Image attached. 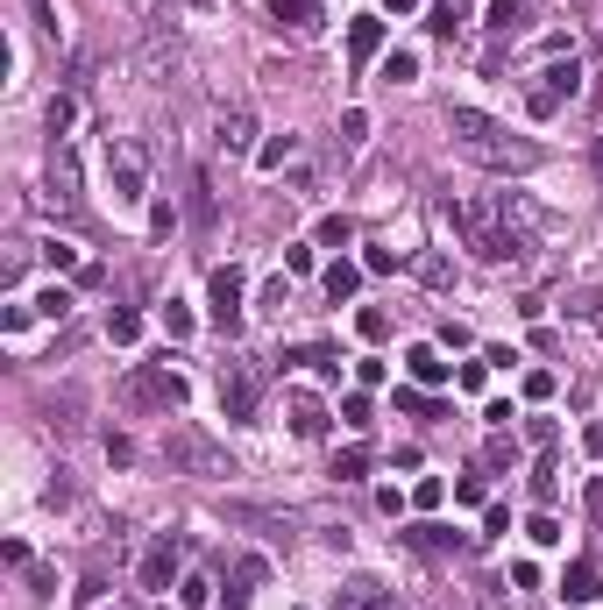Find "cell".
Instances as JSON below:
<instances>
[{"label": "cell", "instance_id": "1", "mask_svg": "<svg viewBox=\"0 0 603 610\" xmlns=\"http://www.w3.org/2000/svg\"><path fill=\"white\" fill-rule=\"evenodd\" d=\"M447 135H455V149L469 164H483V171H533L547 149L540 142H525V135H511L504 121H490V114H476V107H447Z\"/></svg>", "mask_w": 603, "mask_h": 610}, {"label": "cell", "instance_id": "2", "mask_svg": "<svg viewBox=\"0 0 603 610\" xmlns=\"http://www.w3.org/2000/svg\"><path fill=\"white\" fill-rule=\"evenodd\" d=\"M164 462H171V476H199V483L235 476L228 447H220L206 426H192V419H171V426H164Z\"/></svg>", "mask_w": 603, "mask_h": 610}, {"label": "cell", "instance_id": "3", "mask_svg": "<svg viewBox=\"0 0 603 610\" xmlns=\"http://www.w3.org/2000/svg\"><path fill=\"white\" fill-rule=\"evenodd\" d=\"M447 220L462 227V242L483 256V263H511V256H525V242L511 235V227L497 220V199H476V206H447Z\"/></svg>", "mask_w": 603, "mask_h": 610}, {"label": "cell", "instance_id": "4", "mask_svg": "<svg viewBox=\"0 0 603 610\" xmlns=\"http://www.w3.org/2000/svg\"><path fill=\"white\" fill-rule=\"evenodd\" d=\"M128 405H142V412H178V405H185V376H178L171 362H142V369L128 376Z\"/></svg>", "mask_w": 603, "mask_h": 610}, {"label": "cell", "instance_id": "5", "mask_svg": "<svg viewBox=\"0 0 603 610\" xmlns=\"http://www.w3.org/2000/svg\"><path fill=\"white\" fill-rule=\"evenodd\" d=\"M256 405H263V369L249 355H228V362H220V412H228V419H256Z\"/></svg>", "mask_w": 603, "mask_h": 610}, {"label": "cell", "instance_id": "6", "mask_svg": "<svg viewBox=\"0 0 603 610\" xmlns=\"http://www.w3.org/2000/svg\"><path fill=\"white\" fill-rule=\"evenodd\" d=\"M575 86H582V71H575V57H554L547 71H540V86L533 93H525V114H533V121H554L568 100H575Z\"/></svg>", "mask_w": 603, "mask_h": 610}, {"label": "cell", "instance_id": "7", "mask_svg": "<svg viewBox=\"0 0 603 610\" xmlns=\"http://www.w3.org/2000/svg\"><path fill=\"white\" fill-rule=\"evenodd\" d=\"M185 540H178V532H157V540H149V554H142V568H135V582L149 589V596H164V589H178L185 575Z\"/></svg>", "mask_w": 603, "mask_h": 610}, {"label": "cell", "instance_id": "8", "mask_svg": "<svg viewBox=\"0 0 603 610\" xmlns=\"http://www.w3.org/2000/svg\"><path fill=\"white\" fill-rule=\"evenodd\" d=\"M490 199H497V220L511 227L518 242H540V235H554V227H561V220H554L547 206H533L525 192H490Z\"/></svg>", "mask_w": 603, "mask_h": 610}, {"label": "cell", "instance_id": "9", "mask_svg": "<svg viewBox=\"0 0 603 610\" xmlns=\"http://www.w3.org/2000/svg\"><path fill=\"white\" fill-rule=\"evenodd\" d=\"M206 313H213L220 334L242 327V270H213V277H206Z\"/></svg>", "mask_w": 603, "mask_h": 610}, {"label": "cell", "instance_id": "10", "mask_svg": "<svg viewBox=\"0 0 603 610\" xmlns=\"http://www.w3.org/2000/svg\"><path fill=\"white\" fill-rule=\"evenodd\" d=\"M43 199H50L57 213H71V206H79V157H71L64 142L50 149V178H43Z\"/></svg>", "mask_w": 603, "mask_h": 610}, {"label": "cell", "instance_id": "11", "mask_svg": "<svg viewBox=\"0 0 603 610\" xmlns=\"http://www.w3.org/2000/svg\"><path fill=\"white\" fill-rule=\"evenodd\" d=\"M334 610H398V596H391L384 582L355 575V582H341V589H334Z\"/></svg>", "mask_w": 603, "mask_h": 610}, {"label": "cell", "instance_id": "12", "mask_svg": "<svg viewBox=\"0 0 603 610\" xmlns=\"http://www.w3.org/2000/svg\"><path fill=\"white\" fill-rule=\"evenodd\" d=\"M596 596H603V561H568L561 603H596Z\"/></svg>", "mask_w": 603, "mask_h": 610}, {"label": "cell", "instance_id": "13", "mask_svg": "<svg viewBox=\"0 0 603 610\" xmlns=\"http://www.w3.org/2000/svg\"><path fill=\"white\" fill-rule=\"evenodd\" d=\"M405 547H419V554H462V532L440 525V518H419V525L405 532Z\"/></svg>", "mask_w": 603, "mask_h": 610}, {"label": "cell", "instance_id": "14", "mask_svg": "<svg viewBox=\"0 0 603 610\" xmlns=\"http://www.w3.org/2000/svg\"><path fill=\"white\" fill-rule=\"evenodd\" d=\"M249 142H256V114H249V107H220V149L242 157Z\"/></svg>", "mask_w": 603, "mask_h": 610}, {"label": "cell", "instance_id": "15", "mask_svg": "<svg viewBox=\"0 0 603 610\" xmlns=\"http://www.w3.org/2000/svg\"><path fill=\"white\" fill-rule=\"evenodd\" d=\"M228 582H235V589H228V603H235V610H242V603H249V596H256V589H263V582H270V561H263V554H242V561H235V575H228Z\"/></svg>", "mask_w": 603, "mask_h": 610}, {"label": "cell", "instance_id": "16", "mask_svg": "<svg viewBox=\"0 0 603 610\" xmlns=\"http://www.w3.org/2000/svg\"><path fill=\"white\" fill-rule=\"evenodd\" d=\"M561 313H568L575 327H589V334L603 341V291H589V284H582V291H568V298H561Z\"/></svg>", "mask_w": 603, "mask_h": 610}, {"label": "cell", "instance_id": "17", "mask_svg": "<svg viewBox=\"0 0 603 610\" xmlns=\"http://www.w3.org/2000/svg\"><path fill=\"white\" fill-rule=\"evenodd\" d=\"M533 29V0H490V36H525Z\"/></svg>", "mask_w": 603, "mask_h": 610}, {"label": "cell", "instance_id": "18", "mask_svg": "<svg viewBox=\"0 0 603 610\" xmlns=\"http://www.w3.org/2000/svg\"><path fill=\"white\" fill-rule=\"evenodd\" d=\"M376 50H384V22H376V15H355V22H348V57L369 64Z\"/></svg>", "mask_w": 603, "mask_h": 610}, {"label": "cell", "instance_id": "19", "mask_svg": "<svg viewBox=\"0 0 603 610\" xmlns=\"http://www.w3.org/2000/svg\"><path fill=\"white\" fill-rule=\"evenodd\" d=\"M114 199L121 206L142 199V157H135V149H114Z\"/></svg>", "mask_w": 603, "mask_h": 610}, {"label": "cell", "instance_id": "20", "mask_svg": "<svg viewBox=\"0 0 603 610\" xmlns=\"http://www.w3.org/2000/svg\"><path fill=\"white\" fill-rule=\"evenodd\" d=\"M291 433L298 440H320L327 433V405L320 398H291Z\"/></svg>", "mask_w": 603, "mask_h": 610}, {"label": "cell", "instance_id": "21", "mask_svg": "<svg viewBox=\"0 0 603 610\" xmlns=\"http://www.w3.org/2000/svg\"><path fill=\"white\" fill-rule=\"evenodd\" d=\"M320 284H327V298H334V305H341V298H355V284H362V263H348V256H334V263H327V277H320Z\"/></svg>", "mask_w": 603, "mask_h": 610}, {"label": "cell", "instance_id": "22", "mask_svg": "<svg viewBox=\"0 0 603 610\" xmlns=\"http://www.w3.org/2000/svg\"><path fill=\"white\" fill-rule=\"evenodd\" d=\"M412 277H419V284H426V291H447V284H455V263H447V256H440V249H426V256H419V263H412Z\"/></svg>", "mask_w": 603, "mask_h": 610}, {"label": "cell", "instance_id": "23", "mask_svg": "<svg viewBox=\"0 0 603 610\" xmlns=\"http://www.w3.org/2000/svg\"><path fill=\"white\" fill-rule=\"evenodd\" d=\"M270 15L291 29H320V0H270Z\"/></svg>", "mask_w": 603, "mask_h": 610}, {"label": "cell", "instance_id": "24", "mask_svg": "<svg viewBox=\"0 0 603 610\" xmlns=\"http://www.w3.org/2000/svg\"><path fill=\"white\" fill-rule=\"evenodd\" d=\"M405 362H412V384H426V391H433V384H447V362H440L433 348H412Z\"/></svg>", "mask_w": 603, "mask_h": 610}, {"label": "cell", "instance_id": "25", "mask_svg": "<svg viewBox=\"0 0 603 610\" xmlns=\"http://www.w3.org/2000/svg\"><path fill=\"white\" fill-rule=\"evenodd\" d=\"M462 15H469V0H433V22H426V29H433V36H455Z\"/></svg>", "mask_w": 603, "mask_h": 610}, {"label": "cell", "instance_id": "26", "mask_svg": "<svg viewBox=\"0 0 603 610\" xmlns=\"http://www.w3.org/2000/svg\"><path fill=\"white\" fill-rule=\"evenodd\" d=\"M213 213H220V206H213V178H206V171H192V220H199V227H213Z\"/></svg>", "mask_w": 603, "mask_h": 610}, {"label": "cell", "instance_id": "27", "mask_svg": "<svg viewBox=\"0 0 603 610\" xmlns=\"http://www.w3.org/2000/svg\"><path fill=\"white\" fill-rule=\"evenodd\" d=\"M334 476H341V483H355V476H369V447H362V440L334 454Z\"/></svg>", "mask_w": 603, "mask_h": 610}, {"label": "cell", "instance_id": "28", "mask_svg": "<svg viewBox=\"0 0 603 610\" xmlns=\"http://www.w3.org/2000/svg\"><path fill=\"white\" fill-rule=\"evenodd\" d=\"M554 490H561V469H554V454H540V462H533V497L554 504Z\"/></svg>", "mask_w": 603, "mask_h": 610}, {"label": "cell", "instance_id": "29", "mask_svg": "<svg viewBox=\"0 0 603 610\" xmlns=\"http://www.w3.org/2000/svg\"><path fill=\"white\" fill-rule=\"evenodd\" d=\"M178 603H185V610H206V603H213V582H206V575H185V582H178Z\"/></svg>", "mask_w": 603, "mask_h": 610}, {"label": "cell", "instance_id": "30", "mask_svg": "<svg viewBox=\"0 0 603 610\" xmlns=\"http://www.w3.org/2000/svg\"><path fill=\"white\" fill-rule=\"evenodd\" d=\"M412 71H419V57H412V50H391V57H384V86H405Z\"/></svg>", "mask_w": 603, "mask_h": 610}, {"label": "cell", "instance_id": "31", "mask_svg": "<svg viewBox=\"0 0 603 610\" xmlns=\"http://www.w3.org/2000/svg\"><path fill=\"white\" fill-rule=\"evenodd\" d=\"M284 362H313L320 376H341V355H334V348H298V355H284Z\"/></svg>", "mask_w": 603, "mask_h": 610}, {"label": "cell", "instance_id": "32", "mask_svg": "<svg viewBox=\"0 0 603 610\" xmlns=\"http://www.w3.org/2000/svg\"><path fill=\"white\" fill-rule=\"evenodd\" d=\"M348 242H355V227H348L341 213H334V220H320V249H348Z\"/></svg>", "mask_w": 603, "mask_h": 610}, {"label": "cell", "instance_id": "33", "mask_svg": "<svg viewBox=\"0 0 603 610\" xmlns=\"http://www.w3.org/2000/svg\"><path fill=\"white\" fill-rule=\"evenodd\" d=\"M525 540H533V547H561V525H554V518H547V511H540V518H533V525H525Z\"/></svg>", "mask_w": 603, "mask_h": 610}, {"label": "cell", "instance_id": "34", "mask_svg": "<svg viewBox=\"0 0 603 610\" xmlns=\"http://www.w3.org/2000/svg\"><path fill=\"white\" fill-rule=\"evenodd\" d=\"M135 334H142V320H135V313H107V341H121V348H128Z\"/></svg>", "mask_w": 603, "mask_h": 610}, {"label": "cell", "instance_id": "35", "mask_svg": "<svg viewBox=\"0 0 603 610\" xmlns=\"http://www.w3.org/2000/svg\"><path fill=\"white\" fill-rule=\"evenodd\" d=\"M525 398L547 405V398H554V376H547V369H525Z\"/></svg>", "mask_w": 603, "mask_h": 610}, {"label": "cell", "instance_id": "36", "mask_svg": "<svg viewBox=\"0 0 603 610\" xmlns=\"http://www.w3.org/2000/svg\"><path fill=\"white\" fill-rule=\"evenodd\" d=\"M171 227H178V206L157 199V206H149V235H171Z\"/></svg>", "mask_w": 603, "mask_h": 610}, {"label": "cell", "instance_id": "37", "mask_svg": "<svg viewBox=\"0 0 603 610\" xmlns=\"http://www.w3.org/2000/svg\"><path fill=\"white\" fill-rule=\"evenodd\" d=\"M440 497H447V483H440V476H426V483L412 490V504H419V511H440Z\"/></svg>", "mask_w": 603, "mask_h": 610}, {"label": "cell", "instance_id": "38", "mask_svg": "<svg viewBox=\"0 0 603 610\" xmlns=\"http://www.w3.org/2000/svg\"><path fill=\"white\" fill-rule=\"evenodd\" d=\"M36 313H50V320H64V313H71V291H57V284H50V291L36 298Z\"/></svg>", "mask_w": 603, "mask_h": 610}, {"label": "cell", "instance_id": "39", "mask_svg": "<svg viewBox=\"0 0 603 610\" xmlns=\"http://www.w3.org/2000/svg\"><path fill=\"white\" fill-rule=\"evenodd\" d=\"M355 327H362V341H384V334H391V320L376 313V305H369V313H355Z\"/></svg>", "mask_w": 603, "mask_h": 610}, {"label": "cell", "instance_id": "40", "mask_svg": "<svg viewBox=\"0 0 603 610\" xmlns=\"http://www.w3.org/2000/svg\"><path fill=\"white\" fill-rule=\"evenodd\" d=\"M50 419H57V433H71V426H79V398H71V391H64V398L50 405Z\"/></svg>", "mask_w": 603, "mask_h": 610}, {"label": "cell", "instance_id": "41", "mask_svg": "<svg viewBox=\"0 0 603 610\" xmlns=\"http://www.w3.org/2000/svg\"><path fill=\"white\" fill-rule=\"evenodd\" d=\"M164 334H171V341L192 334V313H185V305H164Z\"/></svg>", "mask_w": 603, "mask_h": 610}, {"label": "cell", "instance_id": "42", "mask_svg": "<svg viewBox=\"0 0 603 610\" xmlns=\"http://www.w3.org/2000/svg\"><path fill=\"white\" fill-rule=\"evenodd\" d=\"M71 114H79V107H71V100L57 93V100H50V135H57V142H64V128H71Z\"/></svg>", "mask_w": 603, "mask_h": 610}, {"label": "cell", "instance_id": "43", "mask_svg": "<svg viewBox=\"0 0 603 610\" xmlns=\"http://www.w3.org/2000/svg\"><path fill=\"white\" fill-rule=\"evenodd\" d=\"M362 135H369V114L348 107V114H341V142H362Z\"/></svg>", "mask_w": 603, "mask_h": 610}, {"label": "cell", "instance_id": "44", "mask_svg": "<svg viewBox=\"0 0 603 610\" xmlns=\"http://www.w3.org/2000/svg\"><path fill=\"white\" fill-rule=\"evenodd\" d=\"M455 504H483V469H469V476L455 483Z\"/></svg>", "mask_w": 603, "mask_h": 610}, {"label": "cell", "instance_id": "45", "mask_svg": "<svg viewBox=\"0 0 603 610\" xmlns=\"http://www.w3.org/2000/svg\"><path fill=\"white\" fill-rule=\"evenodd\" d=\"M284 157H291V135H284V142H263L256 164H263V171H284Z\"/></svg>", "mask_w": 603, "mask_h": 610}, {"label": "cell", "instance_id": "46", "mask_svg": "<svg viewBox=\"0 0 603 610\" xmlns=\"http://www.w3.org/2000/svg\"><path fill=\"white\" fill-rule=\"evenodd\" d=\"M284 305H291V277H277V284L263 291V313H284Z\"/></svg>", "mask_w": 603, "mask_h": 610}, {"label": "cell", "instance_id": "47", "mask_svg": "<svg viewBox=\"0 0 603 610\" xmlns=\"http://www.w3.org/2000/svg\"><path fill=\"white\" fill-rule=\"evenodd\" d=\"M0 327L22 334V327H29V305H22V298H15V305H0Z\"/></svg>", "mask_w": 603, "mask_h": 610}, {"label": "cell", "instance_id": "48", "mask_svg": "<svg viewBox=\"0 0 603 610\" xmlns=\"http://www.w3.org/2000/svg\"><path fill=\"white\" fill-rule=\"evenodd\" d=\"M398 405H405V412H419V419H433V412H440L426 391H398Z\"/></svg>", "mask_w": 603, "mask_h": 610}, {"label": "cell", "instance_id": "49", "mask_svg": "<svg viewBox=\"0 0 603 610\" xmlns=\"http://www.w3.org/2000/svg\"><path fill=\"white\" fill-rule=\"evenodd\" d=\"M341 419H348V426H369V398H362V391H355V398H341Z\"/></svg>", "mask_w": 603, "mask_h": 610}, {"label": "cell", "instance_id": "50", "mask_svg": "<svg viewBox=\"0 0 603 610\" xmlns=\"http://www.w3.org/2000/svg\"><path fill=\"white\" fill-rule=\"evenodd\" d=\"M29 15H36V29H43V36H57V8H50V0H29Z\"/></svg>", "mask_w": 603, "mask_h": 610}, {"label": "cell", "instance_id": "51", "mask_svg": "<svg viewBox=\"0 0 603 610\" xmlns=\"http://www.w3.org/2000/svg\"><path fill=\"white\" fill-rule=\"evenodd\" d=\"M29 589H36V596L50 603V596H57V575H50V568H29Z\"/></svg>", "mask_w": 603, "mask_h": 610}, {"label": "cell", "instance_id": "52", "mask_svg": "<svg viewBox=\"0 0 603 610\" xmlns=\"http://www.w3.org/2000/svg\"><path fill=\"white\" fill-rule=\"evenodd\" d=\"M582 454H589V462H603V426H589V433H582Z\"/></svg>", "mask_w": 603, "mask_h": 610}, {"label": "cell", "instance_id": "53", "mask_svg": "<svg viewBox=\"0 0 603 610\" xmlns=\"http://www.w3.org/2000/svg\"><path fill=\"white\" fill-rule=\"evenodd\" d=\"M589 164H596V178H603V128H596V142H589Z\"/></svg>", "mask_w": 603, "mask_h": 610}, {"label": "cell", "instance_id": "54", "mask_svg": "<svg viewBox=\"0 0 603 610\" xmlns=\"http://www.w3.org/2000/svg\"><path fill=\"white\" fill-rule=\"evenodd\" d=\"M419 8V0H384V15H412Z\"/></svg>", "mask_w": 603, "mask_h": 610}, {"label": "cell", "instance_id": "55", "mask_svg": "<svg viewBox=\"0 0 603 610\" xmlns=\"http://www.w3.org/2000/svg\"><path fill=\"white\" fill-rule=\"evenodd\" d=\"M192 8H213V0H192Z\"/></svg>", "mask_w": 603, "mask_h": 610}]
</instances>
